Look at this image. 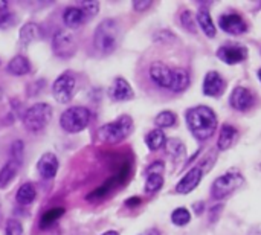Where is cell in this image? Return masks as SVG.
I'll list each match as a JSON object with an SVG mask.
<instances>
[{"instance_id":"obj_1","label":"cell","mask_w":261,"mask_h":235,"mask_svg":"<svg viewBox=\"0 0 261 235\" xmlns=\"http://www.w3.org/2000/svg\"><path fill=\"white\" fill-rule=\"evenodd\" d=\"M185 121L190 133L197 141H208L213 138L219 125L216 112L208 106H196L187 110Z\"/></svg>"},{"instance_id":"obj_2","label":"cell","mask_w":261,"mask_h":235,"mask_svg":"<svg viewBox=\"0 0 261 235\" xmlns=\"http://www.w3.org/2000/svg\"><path fill=\"white\" fill-rule=\"evenodd\" d=\"M119 24L115 18H104L93 32V47L99 54H112L118 46Z\"/></svg>"},{"instance_id":"obj_3","label":"cell","mask_w":261,"mask_h":235,"mask_svg":"<svg viewBox=\"0 0 261 235\" xmlns=\"http://www.w3.org/2000/svg\"><path fill=\"white\" fill-rule=\"evenodd\" d=\"M133 128V118L130 115H121L115 121L101 125L98 128V138L106 144H119L132 135Z\"/></svg>"},{"instance_id":"obj_4","label":"cell","mask_w":261,"mask_h":235,"mask_svg":"<svg viewBox=\"0 0 261 235\" xmlns=\"http://www.w3.org/2000/svg\"><path fill=\"white\" fill-rule=\"evenodd\" d=\"M92 121V112L84 106H72L60 116V125L66 133L76 135L84 132Z\"/></svg>"},{"instance_id":"obj_5","label":"cell","mask_w":261,"mask_h":235,"mask_svg":"<svg viewBox=\"0 0 261 235\" xmlns=\"http://www.w3.org/2000/svg\"><path fill=\"white\" fill-rule=\"evenodd\" d=\"M52 106L47 102H35L24 110L21 122L29 133H40L52 119Z\"/></svg>"},{"instance_id":"obj_6","label":"cell","mask_w":261,"mask_h":235,"mask_svg":"<svg viewBox=\"0 0 261 235\" xmlns=\"http://www.w3.org/2000/svg\"><path fill=\"white\" fill-rule=\"evenodd\" d=\"M245 184V177L240 173H226L220 177H217L213 182L211 196L216 200H223L232 196L242 185Z\"/></svg>"},{"instance_id":"obj_7","label":"cell","mask_w":261,"mask_h":235,"mask_svg":"<svg viewBox=\"0 0 261 235\" xmlns=\"http://www.w3.org/2000/svg\"><path fill=\"white\" fill-rule=\"evenodd\" d=\"M76 89V78L72 72H63L52 84V95L57 102L67 104L72 101Z\"/></svg>"},{"instance_id":"obj_8","label":"cell","mask_w":261,"mask_h":235,"mask_svg":"<svg viewBox=\"0 0 261 235\" xmlns=\"http://www.w3.org/2000/svg\"><path fill=\"white\" fill-rule=\"evenodd\" d=\"M52 52L58 58H70L76 54V40L67 29H58L52 37Z\"/></svg>"},{"instance_id":"obj_9","label":"cell","mask_w":261,"mask_h":235,"mask_svg":"<svg viewBox=\"0 0 261 235\" xmlns=\"http://www.w3.org/2000/svg\"><path fill=\"white\" fill-rule=\"evenodd\" d=\"M219 26L222 28V31H225L229 35H242L248 31L246 20L237 12L222 14L219 18Z\"/></svg>"},{"instance_id":"obj_10","label":"cell","mask_w":261,"mask_h":235,"mask_svg":"<svg viewBox=\"0 0 261 235\" xmlns=\"http://www.w3.org/2000/svg\"><path fill=\"white\" fill-rule=\"evenodd\" d=\"M217 57L223 63L229 66H236V64L243 63L248 58V49L242 44H225L219 47Z\"/></svg>"},{"instance_id":"obj_11","label":"cell","mask_w":261,"mask_h":235,"mask_svg":"<svg viewBox=\"0 0 261 235\" xmlns=\"http://www.w3.org/2000/svg\"><path fill=\"white\" fill-rule=\"evenodd\" d=\"M203 174H205V170H203L200 165L193 167V168H191V170L177 182V185H176V193H177V194H190V193H193V191L199 187V184L202 182Z\"/></svg>"},{"instance_id":"obj_12","label":"cell","mask_w":261,"mask_h":235,"mask_svg":"<svg viewBox=\"0 0 261 235\" xmlns=\"http://www.w3.org/2000/svg\"><path fill=\"white\" fill-rule=\"evenodd\" d=\"M229 104L237 112H248L254 106V95L249 89L237 86L229 95Z\"/></svg>"},{"instance_id":"obj_13","label":"cell","mask_w":261,"mask_h":235,"mask_svg":"<svg viewBox=\"0 0 261 235\" xmlns=\"http://www.w3.org/2000/svg\"><path fill=\"white\" fill-rule=\"evenodd\" d=\"M225 89H226V81H225V78L217 70H210L205 75L202 90H203V93L206 96L219 98L220 95H223Z\"/></svg>"},{"instance_id":"obj_14","label":"cell","mask_w":261,"mask_h":235,"mask_svg":"<svg viewBox=\"0 0 261 235\" xmlns=\"http://www.w3.org/2000/svg\"><path fill=\"white\" fill-rule=\"evenodd\" d=\"M148 75L151 78V81L162 89H168L170 90V84H171V76H173V67H170L165 63L156 61L151 63L150 69H148Z\"/></svg>"},{"instance_id":"obj_15","label":"cell","mask_w":261,"mask_h":235,"mask_svg":"<svg viewBox=\"0 0 261 235\" xmlns=\"http://www.w3.org/2000/svg\"><path fill=\"white\" fill-rule=\"evenodd\" d=\"M109 96L112 98V101L116 102H127L132 101L135 98V92L133 87L130 86V83L122 78V76H116L109 89Z\"/></svg>"},{"instance_id":"obj_16","label":"cell","mask_w":261,"mask_h":235,"mask_svg":"<svg viewBox=\"0 0 261 235\" xmlns=\"http://www.w3.org/2000/svg\"><path fill=\"white\" fill-rule=\"evenodd\" d=\"M58 167H60L58 158H57L54 153H50V151L43 153V154L40 156L38 162H37V171H38V174H40L43 179H46V180L54 179V177L57 176Z\"/></svg>"},{"instance_id":"obj_17","label":"cell","mask_w":261,"mask_h":235,"mask_svg":"<svg viewBox=\"0 0 261 235\" xmlns=\"http://www.w3.org/2000/svg\"><path fill=\"white\" fill-rule=\"evenodd\" d=\"M237 139H239V130L232 124H225V125H222L220 133H219L217 148L220 151H226L236 144Z\"/></svg>"},{"instance_id":"obj_18","label":"cell","mask_w":261,"mask_h":235,"mask_svg":"<svg viewBox=\"0 0 261 235\" xmlns=\"http://www.w3.org/2000/svg\"><path fill=\"white\" fill-rule=\"evenodd\" d=\"M191 84V78L187 69L184 67H173V76H171V84L170 90L174 93H182L185 92Z\"/></svg>"},{"instance_id":"obj_19","label":"cell","mask_w":261,"mask_h":235,"mask_svg":"<svg viewBox=\"0 0 261 235\" xmlns=\"http://www.w3.org/2000/svg\"><path fill=\"white\" fill-rule=\"evenodd\" d=\"M6 72L14 76H24L31 72V61L24 55H15L12 57L6 64Z\"/></svg>"},{"instance_id":"obj_20","label":"cell","mask_w":261,"mask_h":235,"mask_svg":"<svg viewBox=\"0 0 261 235\" xmlns=\"http://www.w3.org/2000/svg\"><path fill=\"white\" fill-rule=\"evenodd\" d=\"M63 21H64V24L69 29H76L81 24H84L87 20H86V15L81 11V8L76 6V5H73V6H67L64 9V12H63Z\"/></svg>"},{"instance_id":"obj_21","label":"cell","mask_w":261,"mask_h":235,"mask_svg":"<svg viewBox=\"0 0 261 235\" xmlns=\"http://www.w3.org/2000/svg\"><path fill=\"white\" fill-rule=\"evenodd\" d=\"M196 21L199 24V28L202 29V32L208 37V38H214L217 35V28L214 24V20L210 14V11L206 8H200L197 15H196Z\"/></svg>"},{"instance_id":"obj_22","label":"cell","mask_w":261,"mask_h":235,"mask_svg":"<svg viewBox=\"0 0 261 235\" xmlns=\"http://www.w3.org/2000/svg\"><path fill=\"white\" fill-rule=\"evenodd\" d=\"M18 37H20V43L24 44V46H28V44H31V43H34V41H37V40H40V38L43 37V31H41V28H40L37 23L28 21V23L20 29Z\"/></svg>"},{"instance_id":"obj_23","label":"cell","mask_w":261,"mask_h":235,"mask_svg":"<svg viewBox=\"0 0 261 235\" xmlns=\"http://www.w3.org/2000/svg\"><path fill=\"white\" fill-rule=\"evenodd\" d=\"M20 167H21L20 164H17V162L8 159V162L0 168V190L8 188V187L15 180Z\"/></svg>"},{"instance_id":"obj_24","label":"cell","mask_w":261,"mask_h":235,"mask_svg":"<svg viewBox=\"0 0 261 235\" xmlns=\"http://www.w3.org/2000/svg\"><path fill=\"white\" fill-rule=\"evenodd\" d=\"M35 197H37V190H35V187H34L31 182L23 184V185L17 190V194H15V200H17V203L21 205V206L31 205V203L35 200Z\"/></svg>"},{"instance_id":"obj_25","label":"cell","mask_w":261,"mask_h":235,"mask_svg":"<svg viewBox=\"0 0 261 235\" xmlns=\"http://www.w3.org/2000/svg\"><path fill=\"white\" fill-rule=\"evenodd\" d=\"M165 142H167V136H165L164 130H161V128H154L145 136V144L150 151H158V150L164 148Z\"/></svg>"},{"instance_id":"obj_26","label":"cell","mask_w":261,"mask_h":235,"mask_svg":"<svg viewBox=\"0 0 261 235\" xmlns=\"http://www.w3.org/2000/svg\"><path fill=\"white\" fill-rule=\"evenodd\" d=\"M63 216H64V208H61V206H57V208H52V210L44 211V214H43L41 219H40V228H41V229H46V228L52 226V225H54L55 222H58Z\"/></svg>"},{"instance_id":"obj_27","label":"cell","mask_w":261,"mask_h":235,"mask_svg":"<svg viewBox=\"0 0 261 235\" xmlns=\"http://www.w3.org/2000/svg\"><path fill=\"white\" fill-rule=\"evenodd\" d=\"M176 122H177V116L171 110H164L154 118V125H156V128H161V130L171 128L176 125Z\"/></svg>"},{"instance_id":"obj_28","label":"cell","mask_w":261,"mask_h":235,"mask_svg":"<svg viewBox=\"0 0 261 235\" xmlns=\"http://www.w3.org/2000/svg\"><path fill=\"white\" fill-rule=\"evenodd\" d=\"M165 150L167 153L174 158V159H180L184 154H185V145L180 139H176V138H171V139H167L165 142Z\"/></svg>"},{"instance_id":"obj_29","label":"cell","mask_w":261,"mask_h":235,"mask_svg":"<svg viewBox=\"0 0 261 235\" xmlns=\"http://www.w3.org/2000/svg\"><path fill=\"white\" fill-rule=\"evenodd\" d=\"M8 2H2L0 5V29H8L17 23V17L14 12L8 9Z\"/></svg>"},{"instance_id":"obj_30","label":"cell","mask_w":261,"mask_h":235,"mask_svg":"<svg viewBox=\"0 0 261 235\" xmlns=\"http://www.w3.org/2000/svg\"><path fill=\"white\" fill-rule=\"evenodd\" d=\"M171 222H173L174 226H180V228L182 226H187L191 222V213L187 208H184V206L176 208L171 213Z\"/></svg>"},{"instance_id":"obj_31","label":"cell","mask_w":261,"mask_h":235,"mask_svg":"<svg viewBox=\"0 0 261 235\" xmlns=\"http://www.w3.org/2000/svg\"><path fill=\"white\" fill-rule=\"evenodd\" d=\"M76 6L81 8L87 21L92 20L99 11V2H96V0H80V2H76Z\"/></svg>"},{"instance_id":"obj_32","label":"cell","mask_w":261,"mask_h":235,"mask_svg":"<svg viewBox=\"0 0 261 235\" xmlns=\"http://www.w3.org/2000/svg\"><path fill=\"white\" fill-rule=\"evenodd\" d=\"M164 187V176L162 174H150L147 176L145 180V193L147 194H154L161 191Z\"/></svg>"},{"instance_id":"obj_33","label":"cell","mask_w":261,"mask_h":235,"mask_svg":"<svg viewBox=\"0 0 261 235\" xmlns=\"http://www.w3.org/2000/svg\"><path fill=\"white\" fill-rule=\"evenodd\" d=\"M23 158H24V142L17 139L9 147V161H14V162L21 165L23 164Z\"/></svg>"},{"instance_id":"obj_34","label":"cell","mask_w":261,"mask_h":235,"mask_svg":"<svg viewBox=\"0 0 261 235\" xmlns=\"http://www.w3.org/2000/svg\"><path fill=\"white\" fill-rule=\"evenodd\" d=\"M5 235H24L23 225L17 219H8L5 223Z\"/></svg>"},{"instance_id":"obj_35","label":"cell","mask_w":261,"mask_h":235,"mask_svg":"<svg viewBox=\"0 0 261 235\" xmlns=\"http://www.w3.org/2000/svg\"><path fill=\"white\" fill-rule=\"evenodd\" d=\"M180 23H182V26H184L187 31H190V32H196V31H197V29H196V17H194L193 12L188 11V9H185V11L180 14Z\"/></svg>"},{"instance_id":"obj_36","label":"cell","mask_w":261,"mask_h":235,"mask_svg":"<svg viewBox=\"0 0 261 235\" xmlns=\"http://www.w3.org/2000/svg\"><path fill=\"white\" fill-rule=\"evenodd\" d=\"M156 43H174L177 40V37L171 32V31H159L153 35Z\"/></svg>"},{"instance_id":"obj_37","label":"cell","mask_w":261,"mask_h":235,"mask_svg":"<svg viewBox=\"0 0 261 235\" xmlns=\"http://www.w3.org/2000/svg\"><path fill=\"white\" fill-rule=\"evenodd\" d=\"M164 170H165V165L162 161H154L148 168H147V176L150 174H164Z\"/></svg>"},{"instance_id":"obj_38","label":"cell","mask_w":261,"mask_h":235,"mask_svg":"<svg viewBox=\"0 0 261 235\" xmlns=\"http://www.w3.org/2000/svg\"><path fill=\"white\" fill-rule=\"evenodd\" d=\"M151 5H153L151 0H135V2H133V9L138 11V12H144V11H147Z\"/></svg>"},{"instance_id":"obj_39","label":"cell","mask_w":261,"mask_h":235,"mask_svg":"<svg viewBox=\"0 0 261 235\" xmlns=\"http://www.w3.org/2000/svg\"><path fill=\"white\" fill-rule=\"evenodd\" d=\"M141 203V197H130L128 200H125V206H136Z\"/></svg>"},{"instance_id":"obj_40","label":"cell","mask_w":261,"mask_h":235,"mask_svg":"<svg viewBox=\"0 0 261 235\" xmlns=\"http://www.w3.org/2000/svg\"><path fill=\"white\" fill-rule=\"evenodd\" d=\"M139 235H161V231L156 229V228H151V229H147L145 232H142V234Z\"/></svg>"},{"instance_id":"obj_41","label":"cell","mask_w":261,"mask_h":235,"mask_svg":"<svg viewBox=\"0 0 261 235\" xmlns=\"http://www.w3.org/2000/svg\"><path fill=\"white\" fill-rule=\"evenodd\" d=\"M249 235H261V228H254V229H251Z\"/></svg>"},{"instance_id":"obj_42","label":"cell","mask_w":261,"mask_h":235,"mask_svg":"<svg viewBox=\"0 0 261 235\" xmlns=\"http://www.w3.org/2000/svg\"><path fill=\"white\" fill-rule=\"evenodd\" d=\"M101 235H119V232H118V231H106L104 234Z\"/></svg>"},{"instance_id":"obj_43","label":"cell","mask_w":261,"mask_h":235,"mask_svg":"<svg viewBox=\"0 0 261 235\" xmlns=\"http://www.w3.org/2000/svg\"><path fill=\"white\" fill-rule=\"evenodd\" d=\"M258 80H260L261 83V69H258Z\"/></svg>"},{"instance_id":"obj_44","label":"cell","mask_w":261,"mask_h":235,"mask_svg":"<svg viewBox=\"0 0 261 235\" xmlns=\"http://www.w3.org/2000/svg\"><path fill=\"white\" fill-rule=\"evenodd\" d=\"M2 96H3V90H2V87H0V99H2Z\"/></svg>"}]
</instances>
